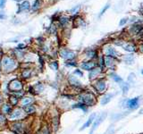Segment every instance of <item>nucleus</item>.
I'll return each mask as SVG.
<instances>
[{"instance_id": "obj_1", "label": "nucleus", "mask_w": 143, "mask_h": 134, "mask_svg": "<svg viewBox=\"0 0 143 134\" xmlns=\"http://www.w3.org/2000/svg\"><path fill=\"white\" fill-rule=\"evenodd\" d=\"M79 99L82 104H84L86 106H93V105L96 103V99H95V97L93 96L91 93H82L80 97H79Z\"/></svg>"}, {"instance_id": "obj_2", "label": "nucleus", "mask_w": 143, "mask_h": 134, "mask_svg": "<svg viewBox=\"0 0 143 134\" xmlns=\"http://www.w3.org/2000/svg\"><path fill=\"white\" fill-rule=\"evenodd\" d=\"M3 66L5 68L6 70H11L15 66V63L14 60H12L9 57H5L3 60Z\"/></svg>"}, {"instance_id": "obj_3", "label": "nucleus", "mask_w": 143, "mask_h": 134, "mask_svg": "<svg viewBox=\"0 0 143 134\" xmlns=\"http://www.w3.org/2000/svg\"><path fill=\"white\" fill-rule=\"evenodd\" d=\"M126 102V106L131 109H136L139 106V98H135L132 99H130L125 101Z\"/></svg>"}, {"instance_id": "obj_4", "label": "nucleus", "mask_w": 143, "mask_h": 134, "mask_svg": "<svg viewBox=\"0 0 143 134\" xmlns=\"http://www.w3.org/2000/svg\"><path fill=\"white\" fill-rule=\"evenodd\" d=\"M106 87H107V85H106V82L104 80H99L97 81V83L95 84V88H96V89L98 91V92H104V90L106 89Z\"/></svg>"}, {"instance_id": "obj_5", "label": "nucleus", "mask_w": 143, "mask_h": 134, "mask_svg": "<svg viewBox=\"0 0 143 134\" xmlns=\"http://www.w3.org/2000/svg\"><path fill=\"white\" fill-rule=\"evenodd\" d=\"M61 56L65 59H73L75 56V53L68 49H64L63 51H61Z\"/></svg>"}, {"instance_id": "obj_6", "label": "nucleus", "mask_w": 143, "mask_h": 134, "mask_svg": "<svg viewBox=\"0 0 143 134\" xmlns=\"http://www.w3.org/2000/svg\"><path fill=\"white\" fill-rule=\"evenodd\" d=\"M23 111L21 109H16L14 110V112H12V114H11L10 115V118L11 119H16V120H18V119H20L22 116H23Z\"/></svg>"}, {"instance_id": "obj_7", "label": "nucleus", "mask_w": 143, "mask_h": 134, "mask_svg": "<svg viewBox=\"0 0 143 134\" xmlns=\"http://www.w3.org/2000/svg\"><path fill=\"white\" fill-rule=\"evenodd\" d=\"M105 53H106V55H107V56H111V57H115V56H118V53L115 51V49L111 47H107L105 50Z\"/></svg>"}, {"instance_id": "obj_8", "label": "nucleus", "mask_w": 143, "mask_h": 134, "mask_svg": "<svg viewBox=\"0 0 143 134\" xmlns=\"http://www.w3.org/2000/svg\"><path fill=\"white\" fill-rule=\"evenodd\" d=\"M104 62H105V65L107 67H112L113 65H115V59L111 56H106V57H104Z\"/></svg>"}, {"instance_id": "obj_9", "label": "nucleus", "mask_w": 143, "mask_h": 134, "mask_svg": "<svg viewBox=\"0 0 143 134\" xmlns=\"http://www.w3.org/2000/svg\"><path fill=\"white\" fill-rule=\"evenodd\" d=\"M95 66H96V64L93 63V62H86V63H83L81 65L82 69L87 70V71H89V70L94 69Z\"/></svg>"}, {"instance_id": "obj_10", "label": "nucleus", "mask_w": 143, "mask_h": 134, "mask_svg": "<svg viewBox=\"0 0 143 134\" xmlns=\"http://www.w3.org/2000/svg\"><path fill=\"white\" fill-rule=\"evenodd\" d=\"M95 117H96V115H95V114H93V115H91L90 116H89V118L88 119V121L85 122V124H84V125L82 126V128H81V129H80V130H84V129H86V128L89 127V125H90V124L93 122V121H94Z\"/></svg>"}, {"instance_id": "obj_11", "label": "nucleus", "mask_w": 143, "mask_h": 134, "mask_svg": "<svg viewBox=\"0 0 143 134\" xmlns=\"http://www.w3.org/2000/svg\"><path fill=\"white\" fill-rule=\"evenodd\" d=\"M29 8H30V3H29L28 1H25V2H23L22 5H19V10H18V13L22 12V11L29 10Z\"/></svg>"}, {"instance_id": "obj_12", "label": "nucleus", "mask_w": 143, "mask_h": 134, "mask_svg": "<svg viewBox=\"0 0 143 134\" xmlns=\"http://www.w3.org/2000/svg\"><path fill=\"white\" fill-rule=\"evenodd\" d=\"M32 102H33V98H23L22 101H21L23 106H30V104H32Z\"/></svg>"}, {"instance_id": "obj_13", "label": "nucleus", "mask_w": 143, "mask_h": 134, "mask_svg": "<svg viewBox=\"0 0 143 134\" xmlns=\"http://www.w3.org/2000/svg\"><path fill=\"white\" fill-rule=\"evenodd\" d=\"M142 30V28L140 25H133V26H131L130 30L134 34H139V33H140V30Z\"/></svg>"}, {"instance_id": "obj_14", "label": "nucleus", "mask_w": 143, "mask_h": 134, "mask_svg": "<svg viewBox=\"0 0 143 134\" xmlns=\"http://www.w3.org/2000/svg\"><path fill=\"white\" fill-rule=\"evenodd\" d=\"M105 117H106V114H103V115H102L101 116L99 117V118H98V119H97V120H96V122H95V123H94V125H93L92 131H94V130L97 128V126H98V125H99V123H100V122H102V121H103V119L105 118Z\"/></svg>"}, {"instance_id": "obj_15", "label": "nucleus", "mask_w": 143, "mask_h": 134, "mask_svg": "<svg viewBox=\"0 0 143 134\" xmlns=\"http://www.w3.org/2000/svg\"><path fill=\"white\" fill-rule=\"evenodd\" d=\"M100 71H100L99 68H98V69H97V68H96V69H92V70H91V71H90V73H89V78L93 79V78H95V77H97Z\"/></svg>"}, {"instance_id": "obj_16", "label": "nucleus", "mask_w": 143, "mask_h": 134, "mask_svg": "<svg viewBox=\"0 0 143 134\" xmlns=\"http://www.w3.org/2000/svg\"><path fill=\"white\" fill-rule=\"evenodd\" d=\"M124 48L125 49L126 51H129V52H133V51H135V46L132 45V44H126V45L124 46Z\"/></svg>"}, {"instance_id": "obj_17", "label": "nucleus", "mask_w": 143, "mask_h": 134, "mask_svg": "<svg viewBox=\"0 0 143 134\" xmlns=\"http://www.w3.org/2000/svg\"><path fill=\"white\" fill-rule=\"evenodd\" d=\"M111 98H112V95L110 94H107L104 96V98H102V101H101V104L102 105H106L107 104L108 102H109L110 100H111Z\"/></svg>"}, {"instance_id": "obj_18", "label": "nucleus", "mask_w": 143, "mask_h": 134, "mask_svg": "<svg viewBox=\"0 0 143 134\" xmlns=\"http://www.w3.org/2000/svg\"><path fill=\"white\" fill-rule=\"evenodd\" d=\"M25 112L28 114H32L35 112V107H34L32 105H30V106H25Z\"/></svg>"}, {"instance_id": "obj_19", "label": "nucleus", "mask_w": 143, "mask_h": 134, "mask_svg": "<svg viewBox=\"0 0 143 134\" xmlns=\"http://www.w3.org/2000/svg\"><path fill=\"white\" fill-rule=\"evenodd\" d=\"M73 108H80L81 110H83L84 112L87 111V108H86V106L84 104H82V103H80V104H77V105H74V106H73Z\"/></svg>"}, {"instance_id": "obj_20", "label": "nucleus", "mask_w": 143, "mask_h": 134, "mask_svg": "<svg viewBox=\"0 0 143 134\" xmlns=\"http://www.w3.org/2000/svg\"><path fill=\"white\" fill-rule=\"evenodd\" d=\"M18 97L14 96V97H11L10 98V105L11 106H15L17 104V101H18Z\"/></svg>"}, {"instance_id": "obj_21", "label": "nucleus", "mask_w": 143, "mask_h": 134, "mask_svg": "<svg viewBox=\"0 0 143 134\" xmlns=\"http://www.w3.org/2000/svg\"><path fill=\"white\" fill-rule=\"evenodd\" d=\"M111 76H112V78H113L114 80H115L116 82H122V78H120L119 76H117L116 74H112Z\"/></svg>"}, {"instance_id": "obj_22", "label": "nucleus", "mask_w": 143, "mask_h": 134, "mask_svg": "<svg viewBox=\"0 0 143 134\" xmlns=\"http://www.w3.org/2000/svg\"><path fill=\"white\" fill-rule=\"evenodd\" d=\"M39 5H40V2H39V0H36L35 1V4L33 5V6H32V9L33 10H37V9L39 7Z\"/></svg>"}, {"instance_id": "obj_23", "label": "nucleus", "mask_w": 143, "mask_h": 134, "mask_svg": "<svg viewBox=\"0 0 143 134\" xmlns=\"http://www.w3.org/2000/svg\"><path fill=\"white\" fill-rule=\"evenodd\" d=\"M6 3V0H0V8H4Z\"/></svg>"}, {"instance_id": "obj_24", "label": "nucleus", "mask_w": 143, "mask_h": 134, "mask_svg": "<svg viewBox=\"0 0 143 134\" xmlns=\"http://www.w3.org/2000/svg\"><path fill=\"white\" fill-rule=\"evenodd\" d=\"M60 22H61L62 24H65V23H66L67 22H68V19L65 17H62L61 19H60Z\"/></svg>"}, {"instance_id": "obj_25", "label": "nucleus", "mask_w": 143, "mask_h": 134, "mask_svg": "<svg viewBox=\"0 0 143 134\" xmlns=\"http://www.w3.org/2000/svg\"><path fill=\"white\" fill-rule=\"evenodd\" d=\"M127 18H124V19H122V21L120 22V23H119V24L121 25V26H122V25L124 24H125L126 23H127Z\"/></svg>"}, {"instance_id": "obj_26", "label": "nucleus", "mask_w": 143, "mask_h": 134, "mask_svg": "<svg viewBox=\"0 0 143 134\" xmlns=\"http://www.w3.org/2000/svg\"><path fill=\"white\" fill-rule=\"evenodd\" d=\"M128 89H129V87H128V85H124V87H122V91H124V94H125V93H127Z\"/></svg>"}, {"instance_id": "obj_27", "label": "nucleus", "mask_w": 143, "mask_h": 134, "mask_svg": "<svg viewBox=\"0 0 143 134\" xmlns=\"http://www.w3.org/2000/svg\"><path fill=\"white\" fill-rule=\"evenodd\" d=\"M51 66H54L55 67V70H57V64L55 62V63H53L52 65H51Z\"/></svg>"}, {"instance_id": "obj_28", "label": "nucleus", "mask_w": 143, "mask_h": 134, "mask_svg": "<svg viewBox=\"0 0 143 134\" xmlns=\"http://www.w3.org/2000/svg\"><path fill=\"white\" fill-rule=\"evenodd\" d=\"M108 7H109V5H107V6H106V8H104L103 10H102V12H101V14H100V15H102V14H103L104 13L106 12V10H107V9L108 8Z\"/></svg>"}, {"instance_id": "obj_29", "label": "nucleus", "mask_w": 143, "mask_h": 134, "mask_svg": "<svg viewBox=\"0 0 143 134\" xmlns=\"http://www.w3.org/2000/svg\"><path fill=\"white\" fill-rule=\"evenodd\" d=\"M74 73H75V74H79V75H80V76H81V75H82V73H80V71H78V70H76V71H74Z\"/></svg>"}, {"instance_id": "obj_30", "label": "nucleus", "mask_w": 143, "mask_h": 134, "mask_svg": "<svg viewBox=\"0 0 143 134\" xmlns=\"http://www.w3.org/2000/svg\"><path fill=\"white\" fill-rule=\"evenodd\" d=\"M39 134H48V132H47V131H45V130H43V131H42V132H40Z\"/></svg>"}, {"instance_id": "obj_31", "label": "nucleus", "mask_w": 143, "mask_h": 134, "mask_svg": "<svg viewBox=\"0 0 143 134\" xmlns=\"http://www.w3.org/2000/svg\"><path fill=\"white\" fill-rule=\"evenodd\" d=\"M139 13H140V14H142V15H143V8L140 9V11H139Z\"/></svg>"}, {"instance_id": "obj_32", "label": "nucleus", "mask_w": 143, "mask_h": 134, "mask_svg": "<svg viewBox=\"0 0 143 134\" xmlns=\"http://www.w3.org/2000/svg\"><path fill=\"white\" fill-rule=\"evenodd\" d=\"M141 49H143V46H142V47H141Z\"/></svg>"}, {"instance_id": "obj_33", "label": "nucleus", "mask_w": 143, "mask_h": 134, "mask_svg": "<svg viewBox=\"0 0 143 134\" xmlns=\"http://www.w3.org/2000/svg\"><path fill=\"white\" fill-rule=\"evenodd\" d=\"M0 103H1V98H0Z\"/></svg>"}, {"instance_id": "obj_34", "label": "nucleus", "mask_w": 143, "mask_h": 134, "mask_svg": "<svg viewBox=\"0 0 143 134\" xmlns=\"http://www.w3.org/2000/svg\"><path fill=\"white\" fill-rule=\"evenodd\" d=\"M16 1H20V0H16Z\"/></svg>"}, {"instance_id": "obj_35", "label": "nucleus", "mask_w": 143, "mask_h": 134, "mask_svg": "<svg viewBox=\"0 0 143 134\" xmlns=\"http://www.w3.org/2000/svg\"><path fill=\"white\" fill-rule=\"evenodd\" d=\"M142 74H143V70H142Z\"/></svg>"}]
</instances>
